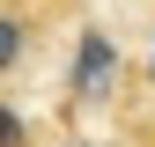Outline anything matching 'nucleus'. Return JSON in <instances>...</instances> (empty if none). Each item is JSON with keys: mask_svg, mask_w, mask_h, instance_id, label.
Returning a JSON list of instances; mask_svg holds the SVG:
<instances>
[{"mask_svg": "<svg viewBox=\"0 0 155 147\" xmlns=\"http://www.w3.org/2000/svg\"><path fill=\"white\" fill-rule=\"evenodd\" d=\"M22 44H30V22H22V15H0V74L22 59Z\"/></svg>", "mask_w": 155, "mask_h": 147, "instance_id": "nucleus-2", "label": "nucleus"}, {"mask_svg": "<svg viewBox=\"0 0 155 147\" xmlns=\"http://www.w3.org/2000/svg\"><path fill=\"white\" fill-rule=\"evenodd\" d=\"M22 140H30V133H22V118H15V110L0 103V147H22Z\"/></svg>", "mask_w": 155, "mask_h": 147, "instance_id": "nucleus-3", "label": "nucleus"}, {"mask_svg": "<svg viewBox=\"0 0 155 147\" xmlns=\"http://www.w3.org/2000/svg\"><path fill=\"white\" fill-rule=\"evenodd\" d=\"M148 74H155V59H148Z\"/></svg>", "mask_w": 155, "mask_h": 147, "instance_id": "nucleus-4", "label": "nucleus"}, {"mask_svg": "<svg viewBox=\"0 0 155 147\" xmlns=\"http://www.w3.org/2000/svg\"><path fill=\"white\" fill-rule=\"evenodd\" d=\"M111 66H118V52H111L104 30H81V52H74V74H67V96L74 103H96L111 88Z\"/></svg>", "mask_w": 155, "mask_h": 147, "instance_id": "nucleus-1", "label": "nucleus"}]
</instances>
